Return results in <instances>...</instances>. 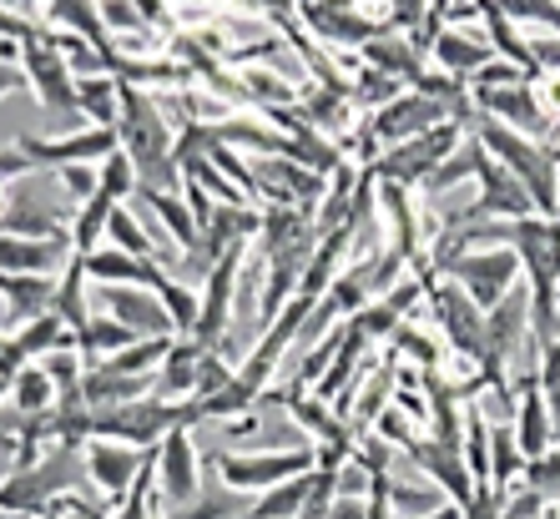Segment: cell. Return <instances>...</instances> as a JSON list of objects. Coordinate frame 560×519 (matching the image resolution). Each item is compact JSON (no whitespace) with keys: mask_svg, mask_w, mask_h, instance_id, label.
I'll use <instances>...</instances> for the list:
<instances>
[{"mask_svg":"<svg viewBox=\"0 0 560 519\" xmlns=\"http://www.w3.org/2000/svg\"><path fill=\"white\" fill-rule=\"evenodd\" d=\"M15 51H21V46H15V40H5V36H0V61H15Z\"/></svg>","mask_w":560,"mask_h":519,"instance_id":"9f6ffc18","label":"cell"},{"mask_svg":"<svg viewBox=\"0 0 560 519\" xmlns=\"http://www.w3.org/2000/svg\"><path fill=\"white\" fill-rule=\"evenodd\" d=\"M530 489H540L546 499H560V444H550L546 455L525 459V474H521Z\"/></svg>","mask_w":560,"mask_h":519,"instance_id":"c3c4849f","label":"cell"},{"mask_svg":"<svg viewBox=\"0 0 560 519\" xmlns=\"http://www.w3.org/2000/svg\"><path fill=\"white\" fill-rule=\"evenodd\" d=\"M137 197H142L147 212H152V217L167 227L172 243L183 247V258H197V268H202V222L192 217L187 197L167 192V187H137Z\"/></svg>","mask_w":560,"mask_h":519,"instance_id":"7402d4cb","label":"cell"},{"mask_svg":"<svg viewBox=\"0 0 560 519\" xmlns=\"http://www.w3.org/2000/svg\"><path fill=\"white\" fill-rule=\"evenodd\" d=\"M540 519H560V499H546V515Z\"/></svg>","mask_w":560,"mask_h":519,"instance_id":"6f0895ef","label":"cell"},{"mask_svg":"<svg viewBox=\"0 0 560 519\" xmlns=\"http://www.w3.org/2000/svg\"><path fill=\"white\" fill-rule=\"evenodd\" d=\"M293 11H299L308 36L334 40V46H364V40L378 36L353 0H293Z\"/></svg>","mask_w":560,"mask_h":519,"instance_id":"2e32d148","label":"cell"},{"mask_svg":"<svg viewBox=\"0 0 560 519\" xmlns=\"http://www.w3.org/2000/svg\"><path fill=\"white\" fill-rule=\"evenodd\" d=\"M77 106L92 127H117L121 117V81L112 71L102 76H77Z\"/></svg>","mask_w":560,"mask_h":519,"instance_id":"e575fe53","label":"cell"},{"mask_svg":"<svg viewBox=\"0 0 560 519\" xmlns=\"http://www.w3.org/2000/svg\"><path fill=\"white\" fill-rule=\"evenodd\" d=\"M21 152L36 167H71V162H106L121 146L117 127H81V131H61V137H21Z\"/></svg>","mask_w":560,"mask_h":519,"instance_id":"7c38bea8","label":"cell"},{"mask_svg":"<svg viewBox=\"0 0 560 519\" xmlns=\"http://www.w3.org/2000/svg\"><path fill=\"white\" fill-rule=\"evenodd\" d=\"M243 252H248V243L233 247V252H222V258L208 268V278H202V298H197V328H192V338L202 343V349H222V338H228V323H233L237 273H243Z\"/></svg>","mask_w":560,"mask_h":519,"instance_id":"30bf717a","label":"cell"},{"mask_svg":"<svg viewBox=\"0 0 560 519\" xmlns=\"http://www.w3.org/2000/svg\"><path fill=\"white\" fill-rule=\"evenodd\" d=\"M389 499H394V515L399 519H430L450 505L444 489H415V484H394V480H389Z\"/></svg>","mask_w":560,"mask_h":519,"instance_id":"ee69618b","label":"cell"},{"mask_svg":"<svg viewBox=\"0 0 560 519\" xmlns=\"http://www.w3.org/2000/svg\"><path fill=\"white\" fill-rule=\"evenodd\" d=\"M283 403H288V414H293V424H299L308 439H318L324 449H334V455H353L349 424L328 414V399H318V393L299 389V384H288V389H283Z\"/></svg>","mask_w":560,"mask_h":519,"instance_id":"ffe728a7","label":"cell"},{"mask_svg":"<svg viewBox=\"0 0 560 519\" xmlns=\"http://www.w3.org/2000/svg\"><path fill=\"white\" fill-rule=\"evenodd\" d=\"M328 519H364V494H339L334 509H328Z\"/></svg>","mask_w":560,"mask_h":519,"instance_id":"11a10c76","label":"cell"},{"mask_svg":"<svg viewBox=\"0 0 560 519\" xmlns=\"http://www.w3.org/2000/svg\"><path fill=\"white\" fill-rule=\"evenodd\" d=\"M202 343L197 338H177L167 349V358H162V368H156V393L162 399H192L197 393V374H202Z\"/></svg>","mask_w":560,"mask_h":519,"instance_id":"f1b7e54d","label":"cell"},{"mask_svg":"<svg viewBox=\"0 0 560 519\" xmlns=\"http://www.w3.org/2000/svg\"><path fill=\"white\" fill-rule=\"evenodd\" d=\"M475 106H480L485 117L505 121V127L525 131V137H550L556 131V121H550V111L540 106V96H535V81H515V86H495V92H480L475 96Z\"/></svg>","mask_w":560,"mask_h":519,"instance_id":"9a60e30c","label":"cell"},{"mask_svg":"<svg viewBox=\"0 0 560 519\" xmlns=\"http://www.w3.org/2000/svg\"><path fill=\"white\" fill-rule=\"evenodd\" d=\"M399 92H409L399 76L378 71V66H364V71H359V81H353V106H359V111H378V106H389Z\"/></svg>","mask_w":560,"mask_h":519,"instance_id":"b9f144b4","label":"cell"},{"mask_svg":"<svg viewBox=\"0 0 560 519\" xmlns=\"http://www.w3.org/2000/svg\"><path fill=\"white\" fill-rule=\"evenodd\" d=\"M81 262H86V278H92V283H137V287H156L162 278H167V268H162L156 258H137V252H127V247H117V243L81 252Z\"/></svg>","mask_w":560,"mask_h":519,"instance_id":"44dd1931","label":"cell"},{"mask_svg":"<svg viewBox=\"0 0 560 519\" xmlns=\"http://www.w3.org/2000/svg\"><path fill=\"white\" fill-rule=\"evenodd\" d=\"M121 152L137 167V187H167L177 192L183 182V162H177V142H172V121L162 117V106L142 96V86L121 81V117H117Z\"/></svg>","mask_w":560,"mask_h":519,"instance_id":"6da1fadb","label":"cell"},{"mask_svg":"<svg viewBox=\"0 0 560 519\" xmlns=\"http://www.w3.org/2000/svg\"><path fill=\"white\" fill-rule=\"evenodd\" d=\"M11 349L21 353L26 364H36V358H46V353H56V349H77V328L66 323L61 312H40V318L15 328Z\"/></svg>","mask_w":560,"mask_h":519,"instance_id":"f546056e","label":"cell"},{"mask_svg":"<svg viewBox=\"0 0 560 519\" xmlns=\"http://www.w3.org/2000/svg\"><path fill=\"white\" fill-rule=\"evenodd\" d=\"M248 515V494L233 489V484H202L197 489V499H187V505H172L162 519H243Z\"/></svg>","mask_w":560,"mask_h":519,"instance_id":"836d02e7","label":"cell"},{"mask_svg":"<svg viewBox=\"0 0 560 519\" xmlns=\"http://www.w3.org/2000/svg\"><path fill=\"white\" fill-rule=\"evenodd\" d=\"M81 469H86V455H81L77 444H56L36 464L15 469L11 480H0V515H15V519H46V509L71 494V484L81 480Z\"/></svg>","mask_w":560,"mask_h":519,"instance_id":"3957f363","label":"cell"},{"mask_svg":"<svg viewBox=\"0 0 560 519\" xmlns=\"http://www.w3.org/2000/svg\"><path fill=\"white\" fill-rule=\"evenodd\" d=\"M86 262H81V252H71V262H66V278L56 283V312H61L71 328H86L92 323V312H86Z\"/></svg>","mask_w":560,"mask_h":519,"instance_id":"74e56055","label":"cell"},{"mask_svg":"<svg viewBox=\"0 0 560 519\" xmlns=\"http://www.w3.org/2000/svg\"><path fill=\"white\" fill-rule=\"evenodd\" d=\"M480 21H485V36H490V46H495V56H505V61H515L525 71V76H540V66H535V51L530 40L521 36V26L510 21L505 11H500L495 0H480Z\"/></svg>","mask_w":560,"mask_h":519,"instance_id":"1f68e13d","label":"cell"},{"mask_svg":"<svg viewBox=\"0 0 560 519\" xmlns=\"http://www.w3.org/2000/svg\"><path fill=\"white\" fill-rule=\"evenodd\" d=\"M480 162H485V142L475 137V131H465V142L455 146V152L444 156L440 167L424 177V197H450L455 187H465V182H475V172H480Z\"/></svg>","mask_w":560,"mask_h":519,"instance_id":"4dcf8cb0","label":"cell"},{"mask_svg":"<svg viewBox=\"0 0 560 519\" xmlns=\"http://www.w3.org/2000/svg\"><path fill=\"white\" fill-rule=\"evenodd\" d=\"M71 252H66L61 237H15L0 233V273H51L66 268Z\"/></svg>","mask_w":560,"mask_h":519,"instance_id":"d4e9b609","label":"cell"},{"mask_svg":"<svg viewBox=\"0 0 560 519\" xmlns=\"http://www.w3.org/2000/svg\"><path fill=\"white\" fill-rule=\"evenodd\" d=\"M127 192H137V167H131V156L117 146V152L102 162V187L77 208V252L102 247L106 222H112V212L121 208V197Z\"/></svg>","mask_w":560,"mask_h":519,"instance_id":"9c48e42d","label":"cell"},{"mask_svg":"<svg viewBox=\"0 0 560 519\" xmlns=\"http://www.w3.org/2000/svg\"><path fill=\"white\" fill-rule=\"evenodd\" d=\"M405 455L424 469V480H430L434 489H444L450 505H465L469 494H475V474H469V464H465L459 449H444L440 439H415Z\"/></svg>","mask_w":560,"mask_h":519,"instance_id":"d6986e66","label":"cell"},{"mask_svg":"<svg viewBox=\"0 0 560 519\" xmlns=\"http://www.w3.org/2000/svg\"><path fill=\"white\" fill-rule=\"evenodd\" d=\"M156 298L167 303V312H172V328L183 338H192V328H197V293L187 283H177V278H162V283L152 287Z\"/></svg>","mask_w":560,"mask_h":519,"instance_id":"7bdbcfd3","label":"cell"},{"mask_svg":"<svg viewBox=\"0 0 560 519\" xmlns=\"http://www.w3.org/2000/svg\"><path fill=\"white\" fill-rule=\"evenodd\" d=\"M0 298H5V323H31L40 312H56V283L46 273H0Z\"/></svg>","mask_w":560,"mask_h":519,"instance_id":"cb8c5ba5","label":"cell"},{"mask_svg":"<svg viewBox=\"0 0 560 519\" xmlns=\"http://www.w3.org/2000/svg\"><path fill=\"white\" fill-rule=\"evenodd\" d=\"M424 51L440 61V71L444 76H459V81H469L475 71H480L490 56H495V46H490V36H469V31H459V26H440L430 36V46Z\"/></svg>","mask_w":560,"mask_h":519,"instance_id":"603a6c76","label":"cell"},{"mask_svg":"<svg viewBox=\"0 0 560 519\" xmlns=\"http://www.w3.org/2000/svg\"><path fill=\"white\" fill-rule=\"evenodd\" d=\"M31 81H26V71H21V66L15 61H0V102H5V96H15V92H26Z\"/></svg>","mask_w":560,"mask_h":519,"instance_id":"db71d44e","label":"cell"},{"mask_svg":"<svg viewBox=\"0 0 560 519\" xmlns=\"http://www.w3.org/2000/svg\"><path fill=\"white\" fill-rule=\"evenodd\" d=\"M440 121H450V111H444L440 96H430V92H419V86H409V92H399L389 106H378L374 117H369V127H364V156L374 162L384 146L409 142V137H419V131L440 127Z\"/></svg>","mask_w":560,"mask_h":519,"instance_id":"52a82bcc","label":"cell"},{"mask_svg":"<svg viewBox=\"0 0 560 519\" xmlns=\"http://www.w3.org/2000/svg\"><path fill=\"white\" fill-rule=\"evenodd\" d=\"M475 137L485 142V152L495 156L500 167H510L525 182V192L535 197V212L540 217H560V146H540L535 137L505 127L495 117H475Z\"/></svg>","mask_w":560,"mask_h":519,"instance_id":"7a4b0ae2","label":"cell"},{"mask_svg":"<svg viewBox=\"0 0 560 519\" xmlns=\"http://www.w3.org/2000/svg\"><path fill=\"white\" fill-rule=\"evenodd\" d=\"M521 474H525V455H521V439H515V424H495L490 428V484L510 489Z\"/></svg>","mask_w":560,"mask_h":519,"instance_id":"8d00e7d4","label":"cell"},{"mask_svg":"<svg viewBox=\"0 0 560 519\" xmlns=\"http://www.w3.org/2000/svg\"><path fill=\"white\" fill-rule=\"evenodd\" d=\"M500 11L515 21V26H525V21H535V26H546L560 36V0H495Z\"/></svg>","mask_w":560,"mask_h":519,"instance_id":"7dc6e473","label":"cell"},{"mask_svg":"<svg viewBox=\"0 0 560 519\" xmlns=\"http://www.w3.org/2000/svg\"><path fill=\"white\" fill-rule=\"evenodd\" d=\"M475 182H480V197H475V202H480L485 217L515 222V217H530V212H535V197L525 192V182L510 167H500L490 152H485L480 172H475Z\"/></svg>","mask_w":560,"mask_h":519,"instance_id":"ac0fdd59","label":"cell"},{"mask_svg":"<svg viewBox=\"0 0 560 519\" xmlns=\"http://www.w3.org/2000/svg\"><path fill=\"white\" fill-rule=\"evenodd\" d=\"M515 439H521V455L525 459H535V455H546L550 444L560 439L556 434V418H550V409H546V399H540V384H535V374L521 384V409H515Z\"/></svg>","mask_w":560,"mask_h":519,"instance_id":"484cf974","label":"cell"},{"mask_svg":"<svg viewBox=\"0 0 560 519\" xmlns=\"http://www.w3.org/2000/svg\"><path fill=\"white\" fill-rule=\"evenodd\" d=\"M96 303H102L117 323H127L137 338H172V312L167 303L156 298L152 287H137V283H96Z\"/></svg>","mask_w":560,"mask_h":519,"instance_id":"5bb4252c","label":"cell"},{"mask_svg":"<svg viewBox=\"0 0 560 519\" xmlns=\"http://www.w3.org/2000/svg\"><path fill=\"white\" fill-rule=\"evenodd\" d=\"M208 464L222 474V484H233L243 494H262L318 464V449L299 444V449H262V455H208Z\"/></svg>","mask_w":560,"mask_h":519,"instance_id":"ba28073f","label":"cell"},{"mask_svg":"<svg viewBox=\"0 0 560 519\" xmlns=\"http://www.w3.org/2000/svg\"><path fill=\"white\" fill-rule=\"evenodd\" d=\"M459 455H465L475 484H490V424L480 418V409H465V439H459Z\"/></svg>","mask_w":560,"mask_h":519,"instance_id":"60d3db41","label":"cell"},{"mask_svg":"<svg viewBox=\"0 0 560 519\" xmlns=\"http://www.w3.org/2000/svg\"><path fill=\"white\" fill-rule=\"evenodd\" d=\"M313 480H318V464L293 474V480H283V484H273V489L253 494V505L243 519H299V509L308 505V494H313Z\"/></svg>","mask_w":560,"mask_h":519,"instance_id":"d6a6232c","label":"cell"},{"mask_svg":"<svg viewBox=\"0 0 560 519\" xmlns=\"http://www.w3.org/2000/svg\"><path fill=\"white\" fill-rule=\"evenodd\" d=\"M359 61L389 71V76H399L405 86H415V81L424 76V46H419V40H399L394 31H378L374 40H364V46H359Z\"/></svg>","mask_w":560,"mask_h":519,"instance_id":"4316f807","label":"cell"},{"mask_svg":"<svg viewBox=\"0 0 560 519\" xmlns=\"http://www.w3.org/2000/svg\"><path fill=\"white\" fill-rule=\"evenodd\" d=\"M102 21H106V31H117V36H147V31H156L137 0H102Z\"/></svg>","mask_w":560,"mask_h":519,"instance_id":"681fc988","label":"cell"},{"mask_svg":"<svg viewBox=\"0 0 560 519\" xmlns=\"http://www.w3.org/2000/svg\"><path fill=\"white\" fill-rule=\"evenodd\" d=\"M156 480H162L167 505L197 499V489H202V459H197V444L187 428H172L167 439L156 444Z\"/></svg>","mask_w":560,"mask_h":519,"instance_id":"e0dca14e","label":"cell"},{"mask_svg":"<svg viewBox=\"0 0 560 519\" xmlns=\"http://www.w3.org/2000/svg\"><path fill=\"white\" fill-rule=\"evenodd\" d=\"M243 92H248V102H258L262 111H268V106H293V86H283V81L273 76V71H262V66H248V71H243Z\"/></svg>","mask_w":560,"mask_h":519,"instance_id":"f6af8a7d","label":"cell"},{"mask_svg":"<svg viewBox=\"0 0 560 519\" xmlns=\"http://www.w3.org/2000/svg\"><path fill=\"white\" fill-rule=\"evenodd\" d=\"M535 96H540V106L550 111V121L560 117V71H540L535 76Z\"/></svg>","mask_w":560,"mask_h":519,"instance_id":"816d5d0a","label":"cell"},{"mask_svg":"<svg viewBox=\"0 0 560 519\" xmlns=\"http://www.w3.org/2000/svg\"><path fill=\"white\" fill-rule=\"evenodd\" d=\"M137 343V333H131L127 323H117L112 312H102V318H92L86 328H77V349L86 364H102V358H112V353L131 349Z\"/></svg>","mask_w":560,"mask_h":519,"instance_id":"d590c367","label":"cell"},{"mask_svg":"<svg viewBox=\"0 0 560 519\" xmlns=\"http://www.w3.org/2000/svg\"><path fill=\"white\" fill-rule=\"evenodd\" d=\"M530 51H535V66H540V71H560V36L530 40Z\"/></svg>","mask_w":560,"mask_h":519,"instance_id":"f5cc1de1","label":"cell"},{"mask_svg":"<svg viewBox=\"0 0 560 519\" xmlns=\"http://www.w3.org/2000/svg\"><path fill=\"white\" fill-rule=\"evenodd\" d=\"M21 71L36 86V102L46 111V121H56L61 131H81V106H77V71L66 61V51L56 46V31H36L21 40Z\"/></svg>","mask_w":560,"mask_h":519,"instance_id":"277c9868","label":"cell"},{"mask_svg":"<svg viewBox=\"0 0 560 519\" xmlns=\"http://www.w3.org/2000/svg\"><path fill=\"white\" fill-rule=\"evenodd\" d=\"M56 177H61L66 197H71L77 208L96 192V187H102V167H92V162H71V167H56Z\"/></svg>","mask_w":560,"mask_h":519,"instance_id":"f907efd6","label":"cell"},{"mask_svg":"<svg viewBox=\"0 0 560 519\" xmlns=\"http://www.w3.org/2000/svg\"><path fill=\"white\" fill-rule=\"evenodd\" d=\"M0 343H5V338H0Z\"/></svg>","mask_w":560,"mask_h":519,"instance_id":"91938a15","label":"cell"},{"mask_svg":"<svg viewBox=\"0 0 560 519\" xmlns=\"http://www.w3.org/2000/svg\"><path fill=\"white\" fill-rule=\"evenodd\" d=\"M505 243L521 258V273L530 287H560V217H515L510 222Z\"/></svg>","mask_w":560,"mask_h":519,"instance_id":"8fae6325","label":"cell"},{"mask_svg":"<svg viewBox=\"0 0 560 519\" xmlns=\"http://www.w3.org/2000/svg\"><path fill=\"white\" fill-rule=\"evenodd\" d=\"M5 399H11V378L0 374V403H5Z\"/></svg>","mask_w":560,"mask_h":519,"instance_id":"680465c9","label":"cell"},{"mask_svg":"<svg viewBox=\"0 0 560 519\" xmlns=\"http://www.w3.org/2000/svg\"><path fill=\"white\" fill-rule=\"evenodd\" d=\"M46 15H51L61 31H71V36L92 40L96 51L106 56V71H112V56H117V46H112V31H106L102 21V0H46Z\"/></svg>","mask_w":560,"mask_h":519,"instance_id":"83f0119b","label":"cell"},{"mask_svg":"<svg viewBox=\"0 0 560 519\" xmlns=\"http://www.w3.org/2000/svg\"><path fill=\"white\" fill-rule=\"evenodd\" d=\"M535 384H540V399H546L550 418H556V434H560V338L540 349V364H535Z\"/></svg>","mask_w":560,"mask_h":519,"instance_id":"bcb514c9","label":"cell"},{"mask_svg":"<svg viewBox=\"0 0 560 519\" xmlns=\"http://www.w3.org/2000/svg\"><path fill=\"white\" fill-rule=\"evenodd\" d=\"M56 384H51V374L40 364H26L21 374L11 378V403L21 409V414H46V409H56Z\"/></svg>","mask_w":560,"mask_h":519,"instance_id":"f35d334b","label":"cell"},{"mask_svg":"<svg viewBox=\"0 0 560 519\" xmlns=\"http://www.w3.org/2000/svg\"><path fill=\"white\" fill-rule=\"evenodd\" d=\"M303 117H308L318 131H343L353 117V92L318 86V92H308V102H303Z\"/></svg>","mask_w":560,"mask_h":519,"instance_id":"ab89813d","label":"cell"},{"mask_svg":"<svg viewBox=\"0 0 560 519\" xmlns=\"http://www.w3.org/2000/svg\"><path fill=\"white\" fill-rule=\"evenodd\" d=\"M147 464H152V449L117 444V439H86V480H92L106 499H117V505L137 489Z\"/></svg>","mask_w":560,"mask_h":519,"instance_id":"4fadbf2b","label":"cell"},{"mask_svg":"<svg viewBox=\"0 0 560 519\" xmlns=\"http://www.w3.org/2000/svg\"><path fill=\"white\" fill-rule=\"evenodd\" d=\"M459 142H465V127H459V121H440V127L419 131V137H409V142H394V146H384V152H378L364 172H374L378 182L419 187V182H424V177H430L434 167H440L444 156L455 152Z\"/></svg>","mask_w":560,"mask_h":519,"instance_id":"5b68a950","label":"cell"},{"mask_svg":"<svg viewBox=\"0 0 560 519\" xmlns=\"http://www.w3.org/2000/svg\"><path fill=\"white\" fill-rule=\"evenodd\" d=\"M440 273L450 283H459L469 298L480 303V308H495L505 298L510 287L521 283V258H515V247H469V252H455V258L440 262Z\"/></svg>","mask_w":560,"mask_h":519,"instance_id":"8992f818","label":"cell"}]
</instances>
